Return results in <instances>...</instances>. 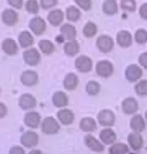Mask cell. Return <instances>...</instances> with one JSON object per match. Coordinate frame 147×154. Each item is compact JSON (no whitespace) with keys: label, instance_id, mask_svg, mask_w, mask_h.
Wrapping results in <instances>:
<instances>
[{"label":"cell","instance_id":"cell-24","mask_svg":"<svg viewBox=\"0 0 147 154\" xmlns=\"http://www.w3.org/2000/svg\"><path fill=\"white\" fill-rule=\"evenodd\" d=\"M116 39H117V43L121 47H129L132 43L131 34L126 30H122V31L118 32Z\"/></svg>","mask_w":147,"mask_h":154},{"label":"cell","instance_id":"cell-16","mask_svg":"<svg viewBox=\"0 0 147 154\" xmlns=\"http://www.w3.org/2000/svg\"><path fill=\"white\" fill-rule=\"evenodd\" d=\"M23 58L26 64L30 66H35L40 62V54L35 48H30L23 53Z\"/></svg>","mask_w":147,"mask_h":154},{"label":"cell","instance_id":"cell-14","mask_svg":"<svg viewBox=\"0 0 147 154\" xmlns=\"http://www.w3.org/2000/svg\"><path fill=\"white\" fill-rule=\"evenodd\" d=\"M41 122V115L36 111H29L24 116V123L27 127L30 128H37L40 125Z\"/></svg>","mask_w":147,"mask_h":154},{"label":"cell","instance_id":"cell-8","mask_svg":"<svg viewBox=\"0 0 147 154\" xmlns=\"http://www.w3.org/2000/svg\"><path fill=\"white\" fill-rule=\"evenodd\" d=\"M142 69L137 64H130L125 70V77L129 82H137L142 77Z\"/></svg>","mask_w":147,"mask_h":154},{"label":"cell","instance_id":"cell-9","mask_svg":"<svg viewBox=\"0 0 147 154\" xmlns=\"http://www.w3.org/2000/svg\"><path fill=\"white\" fill-rule=\"evenodd\" d=\"M20 142L26 148H34L39 142L38 134L34 131H26L21 136Z\"/></svg>","mask_w":147,"mask_h":154},{"label":"cell","instance_id":"cell-34","mask_svg":"<svg viewBox=\"0 0 147 154\" xmlns=\"http://www.w3.org/2000/svg\"><path fill=\"white\" fill-rule=\"evenodd\" d=\"M80 11H79L78 8H76L75 6H70V7L67 8L66 10V16L67 19L70 21H77L79 18H80Z\"/></svg>","mask_w":147,"mask_h":154},{"label":"cell","instance_id":"cell-20","mask_svg":"<svg viewBox=\"0 0 147 154\" xmlns=\"http://www.w3.org/2000/svg\"><path fill=\"white\" fill-rule=\"evenodd\" d=\"M130 153V147L127 143L114 142L109 146L108 154H128Z\"/></svg>","mask_w":147,"mask_h":154},{"label":"cell","instance_id":"cell-10","mask_svg":"<svg viewBox=\"0 0 147 154\" xmlns=\"http://www.w3.org/2000/svg\"><path fill=\"white\" fill-rule=\"evenodd\" d=\"M92 66H93L92 60H91V58L86 56V55H81V56H79L75 60V67L79 72L82 73L89 72L92 69Z\"/></svg>","mask_w":147,"mask_h":154},{"label":"cell","instance_id":"cell-29","mask_svg":"<svg viewBox=\"0 0 147 154\" xmlns=\"http://www.w3.org/2000/svg\"><path fill=\"white\" fill-rule=\"evenodd\" d=\"M134 91L138 96H147V79H140L134 85Z\"/></svg>","mask_w":147,"mask_h":154},{"label":"cell","instance_id":"cell-4","mask_svg":"<svg viewBox=\"0 0 147 154\" xmlns=\"http://www.w3.org/2000/svg\"><path fill=\"white\" fill-rule=\"evenodd\" d=\"M127 144L133 151H139L143 148L144 145V139H143L141 133L131 131L127 136Z\"/></svg>","mask_w":147,"mask_h":154},{"label":"cell","instance_id":"cell-6","mask_svg":"<svg viewBox=\"0 0 147 154\" xmlns=\"http://www.w3.org/2000/svg\"><path fill=\"white\" fill-rule=\"evenodd\" d=\"M122 112L126 115H134L136 114L139 109V104L134 97H126L121 102Z\"/></svg>","mask_w":147,"mask_h":154},{"label":"cell","instance_id":"cell-15","mask_svg":"<svg viewBox=\"0 0 147 154\" xmlns=\"http://www.w3.org/2000/svg\"><path fill=\"white\" fill-rule=\"evenodd\" d=\"M57 119L62 125H70L74 122L75 115L72 110L62 108L57 112Z\"/></svg>","mask_w":147,"mask_h":154},{"label":"cell","instance_id":"cell-36","mask_svg":"<svg viewBox=\"0 0 147 154\" xmlns=\"http://www.w3.org/2000/svg\"><path fill=\"white\" fill-rule=\"evenodd\" d=\"M121 8L125 11L134 12L136 9V3L134 0H122L121 1Z\"/></svg>","mask_w":147,"mask_h":154},{"label":"cell","instance_id":"cell-11","mask_svg":"<svg viewBox=\"0 0 147 154\" xmlns=\"http://www.w3.org/2000/svg\"><path fill=\"white\" fill-rule=\"evenodd\" d=\"M116 138H117V135L112 127L103 128L99 133V139L104 145L110 146L116 141Z\"/></svg>","mask_w":147,"mask_h":154},{"label":"cell","instance_id":"cell-33","mask_svg":"<svg viewBox=\"0 0 147 154\" xmlns=\"http://www.w3.org/2000/svg\"><path fill=\"white\" fill-rule=\"evenodd\" d=\"M39 48H40V50L46 55L53 53V51H54V45L50 40H41V41L39 42Z\"/></svg>","mask_w":147,"mask_h":154},{"label":"cell","instance_id":"cell-31","mask_svg":"<svg viewBox=\"0 0 147 154\" xmlns=\"http://www.w3.org/2000/svg\"><path fill=\"white\" fill-rule=\"evenodd\" d=\"M33 41H34V39H33L32 35L28 31H23L19 34V43L24 48L29 47L30 45H32Z\"/></svg>","mask_w":147,"mask_h":154},{"label":"cell","instance_id":"cell-1","mask_svg":"<svg viewBox=\"0 0 147 154\" xmlns=\"http://www.w3.org/2000/svg\"><path fill=\"white\" fill-rule=\"evenodd\" d=\"M97 122L103 128L113 127L116 122L115 113L111 109H102L97 114Z\"/></svg>","mask_w":147,"mask_h":154},{"label":"cell","instance_id":"cell-42","mask_svg":"<svg viewBox=\"0 0 147 154\" xmlns=\"http://www.w3.org/2000/svg\"><path fill=\"white\" fill-rule=\"evenodd\" d=\"M9 154H25V151H24L23 147L16 145L11 147L10 150H9Z\"/></svg>","mask_w":147,"mask_h":154},{"label":"cell","instance_id":"cell-43","mask_svg":"<svg viewBox=\"0 0 147 154\" xmlns=\"http://www.w3.org/2000/svg\"><path fill=\"white\" fill-rule=\"evenodd\" d=\"M8 2L11 6L17 9H20L23 5V0H8Z\"/></svg>","mask_w":147,"mask_h":154},{"label":"cell","instance_id":"cell-13","mask_svg":"<svg viewBox=\"0 0 147 154\" xmlns=\"http://www.w3.org/2000/svg\"><path fill=\"white\" fill-rule=\"evenodd\" d=\"M96 44H97V48L99 49L101 52H103V53H108V52H110L113 49L114 42H113L111 37L106 36V35H102V36H100V37H98Z\"/></svg>","mask_w":147,"mask_h":154},{"label":"cell","instance_id":"cell-26","mask_svg":"<svg viewBox=\"0 0 147 154\" xmlns=\"http://www.w3.org/2000/svg\"><path fill=\"white\" fill-rule=\"evenodd\" d=\"M61 31V35L64 39H67L68 41H71V40H75L76 37V30L74 28V26L70 25V24H64L62 25L60 29Z\"/></svg>","mask_w":147,"mask_h":154},{"label":"cell","instance_id":"cell-48","mask_svg":"<svg viewBox=\"0 0 147 154\" xmlns=\"http://www.w3.org/2000/svg\"><path fill=\"white\" fill-rule=\"evenodd\" d=\"M128 154H134V153H128Z\"/></svg>","mask_w":147,"mask_h":154},{"label":"cell","instance_id":"cell-47","mask_svg":"<svg viewBox=\"0 0 147 154\" xmlns=\"http://www.w3.org/2000/svg\"><path fill=\"white\" fill-rule=\"evenodd\" d=\"M144 118H145V121H146V124H147V110H146L145 113H144Z\"/></svg>","mask_w":147,"mask_h":154},{"label":"cell","instance_id":"cell-23","mask_svg":"<svg viewBox=\"0 0 147 154\" xmlns=\"http://www.w3.org/2000/svg\"><path fill=\"white\" fill-rule=\"evenodd\" d=\"M2 20L6 25L13 26L18 20V15L14 10L12 9H6L2 13Z\"/></svg>","mask_w":147,"mask_h":154},{"label":"cell","instance_id":"cell-5","mask_svg":"<svg viewBox=\"0 0 147 154\" xmlns=\"http://www.w3.org/2000/svg\"><path fill=\"white\" fill-rule=\"evenodd\" d=\"M84 144L88 149L96 153H101L105 150V145L101 142L100 139H97L95 136H93L90 133H88L84 137Z\"/></svg>","mask_w":147,"mask_h":154},{"label":"cell","instance_id":"cell-19","mask_svg":"<svg viewBox=\"0 0 147 154\" xmlns=\"http://www.w3.org/2000/svg\"><path fill=\"white\" fill-rule=\"evenodd\" d=\"M52 103L57 108H64L69 103L68 96L66 95V93H64L62 91H57L52 96Z\"/></svg>","mask_w":147,"mask_h":154},{"label":"cell","instance_id":"cell-12","mask_svg":"<svg viewBox=\"0 0 147 154\" xmlns=\"http://www.w3.org/2000/svg\"><path fill=\"white\" fill-rule=\"evenodd\" d=\"M97 120L92 117H83L79 122V128L85 133H92L97 129Z\"/></svg>","mask_w":147,"mask_h":154},{"label":"cell","instance_id":"cell-35","mask_svg":"<svg viewBox=\"0 0 147 154\" xmlns=\"http://www.w3.org/2000/svg\"><path fill=\"white\" fill-rule=\"evenodd\" d=\"M97 32V26L93 22H88L85 24L83 28V34L86 37H93Z\"/></svg>","mask_w":147,"mask_h":154},{"label":"cell","instance_id":"cell-25","mask_svg":"<svg viewBox=\"0 0 147 154\" xmlns=\"http://www.w3.org/2000/svg\"><path fill=\"white\" fill-rule=\"evenodd\" d=\"M2 50L8 55H14L17 53L18 46L13 39H5L2 43Z\"/></svg>","mask_w":147,"mask_h":154},{"label":"cell","instance_id":"cell-37","mask_svg":"<svg viewBox=\"0 0 147 154\" xmlns=\"http://www.w3.org/2000/svg\"><path fill=\"white\" fill-rule=\"evenodd\" d=\"M135 40L139 44H144L147 42V31L144 29L137 30L135 33Z\"/></svg>","mask_w":147,"mask_h":154},{"label":"cell","instance_id":"cell-21","mask_svg":"<svg viewBox=\"0 0 147 154\" xmlns=\"http://www.w3.org/2000/svg\"><path fill=\"white\" fill-rule=\"evenodd\" d=\"M78 83H79V80H78L77 75L74 74V73H68V74L65 76V78H64L63 86L66 90L72 91L77 88Z\"/></svg>","mask_w":147,"mask_h":154},{"label":"cell","instance_id":"cell-45","mask_svg":"<svg viewBox=\"0 0 147 154\" xmlns=\"http://www.w3.org/2000/svg\"><path fill=\"white\" fill-rule=\"evenodd\" d=\"M139 13H140V16H141L143 19L147 20V3H144V4L140 7Z\"/></svg>","mask_w":147,"mask_h":154},{"label":"cell","instance_id":"cell-41","mask_svg":"<svg viewBox=\"0 0 147 154\" xmlns=\"http://www.w3.org/2000/svg\"><path fill=\"white\" fill-rule=\"evenodd\" d=\"M138 62L140 66L143 67L144 69H147V52H144V53L140 55L138 58Z\"/></svg>","mask_w":147,"mask_h":154},{"label":"cell","instance_id":"cell-30","mask_svg":"<svg viewBox=\"0 0 147 154\" xmlns=\"http://www.w3.org/2000/svg\"><path fill=\"white\" fill-rule=\"evenodd\" d=\"M85 89H86V92L88 93V95H90V96H96L100 92L101 86L97 81H95V80H91V81H88Z\"/></svg>","mask_w":147,"mask_h":154},{"label":"cell","instance_id":"cell-17","mask_svg":"<svg viewBox=\"0 0 147 154\" xmlns=\"http://www.w3.org/2000/svg\"><path fill=\"white\" fill-rule=\"evenodd\" d=\"M29 27L34 34L40 35L45 31V29H46V23H45V21L42 19L41 17L37 16V17L32 18L29 23Z\"/></svg>","mask_w":147,"mask_h":154},{"label":"cell","instance_id":"cell-46","mask_svg":"<svg viewBox=\"0 0 147 154\" xmlns=\"http://www.w3.org/2000/svg\"><path fill=\"white\" fill-rule=\"evenodd\" d=\"M29 154H43V153H42L40 150H38V149H33V150H31V151L29 152Z\"/></svg>","mask_w":147,"mask_h":154},{"label":"cell","instance_id":"cell-3","mask_svg":"<svg viewBox=\"0 0 147 154\" xmlns=\"http://www.w3.org/2000/svg\"><path fill=\"white\" fill-rule=\"evenodd\" d=\"M95 70L96 74L99 77L108 78V77H110L114 73V66L108 60H101L96 64Z\"/></svg>","mask_w":147,"mask_h":154},{"label":"cell","instance_id":"cell-44","mask_svg":"<svg viewBox=\"0 0 147 154\" xmlns=\"http://www.w3.org/2000/svg\"><path fill=\"white\" fill-rule=\"evenodd\" d=\"M7 113H8L7 107H6V105L4 103L0 102V119L4 118V117L7 115Z\"/></svg>","mask_w":147,"mask_h":154},{"label":"cell","instance_id":"cell-38","mask_svg":"<svg viewBox=\"0 0 147 154\" xmlns=\"http://www.w3.org/2000/svg\"><path fill=\"white\" fill-rule=\"evenodd\" d=\"M26 9L29 13L36 14L39 10V6L36 0H28L26 3Z\"/></svg>","mask_w":147,"mask_h":154},{"label":"cell","instance_id":"cell-39","mask_svg":"<svg viewBox=\"0 0 147 154\" xmlns=\"http://www.w3.org/2000/svg\"><path fill=\"white\" fill-rule=\"evenodd\" d=\"M75 2L83 10H89L91 8V0H75Z\"/></svg>","mask_w":147,"mask_h":154},{"label":"cell","instance_id":"cell-18","mask_svg":"<svg viewBox=\"0 0 147 154\" xmlns=\"http://www.w3.org/2000/svg\"><path fill=\"white\" fill-rule=\"evenodd\" d=\"M19 106L23 110L33 109L36 106V99L33 95L29 93L22 94L19 98Z\"/></svg>","mask_w":147,"mask_h":154},{"label":"cell","instance_id":"cell-7","mask_svg":"<svg viewBox=\"0 0 147 154\" xmlns=\"http://www.w3.org/2000/svg\"><path fill=\"white\" fill-rule=\"evenodd\" d=\"M146 121L144 116L141 114H134L132 115L129 122V127L131 131L133 132H138V133H142L143 131L146 129Z\"/></svg>","mask_w":147,"mask_h":154},{"label":"cell","instance_id":"cell-2","mask_svg":"<svg viewBox=\"0 0 147 154\" xmlns=\"http://www.w3.org/2000/svg\"><path fill=\"white\" fill-rule=\"evenodd\" d=\"M59 121L56 120L54 117H46L41 122V131L44 134L47 135H54L59 132L60 124Z\"/></svg>","mask_w":147,"mask_h":154},{"label":"cell","instance_id":"cell-32","mask_svg":"<svg viewBox=\"0 0 147 154\" xmlns=\"http://www.w3.org/2000/svg\"><path fill=\"white\" fill-rule=\"evenodd\" d=\"M103 12L108 15H113L117 12V3L115 0H106L103 3Z\"/></svg>","mask_w":147,"mask_h":154},{"label":"cell","instance_id":"cell-22","mask_svg":"<svg viewBox=\"0 0 147 154\" xmlns=\"http://www.w3.org/2000/svg\"><path fill=\"white\" fill-rule=\"evenodd\" d=\"M21 82L26 86H33L38 82V75L35 71H25L21 75Z\"/></svg>","mask_w":147,"mask_h":154},{"label":"cell","instance_id":"cell-27","mask_svg":"<svg viewBox=\"0 0 147 154\" xmlns=\"http://www.w3.org/2000/svg\"><path fill=\"white\" fill-rule=\"evenodd\" d=\"M63 18H64L63 12L59 10V9L51 11L50 13L48 14V21H49V23L53 26L60 25L61 22L63 21Z\"/></svg>","mask_w":147,"mask_h":154},{"label":"cell","instance_id":"cell-28","mask_svg":"<svg viewBox=\"0 0 147 154\" xmlns=\"http://www.w3.org/2000/svg\"><path fill=\"white\" fill-rule=\"evenodd\" d=\"M64 52L68 56H74L79 52V44L76 40H71L68 41L64 45Z\"/></svg>","mask_w":147,"mask_h":154},{"label":"cell","instance_id":"cell-40","mask_svg":"<svg viewBox=\"0 0 147 154\" xmlns=\"http://www.w3.org/2000/svg\"><path fill=\"white\" fill-rule=\"evenodd\" d=\"M57 4V0H41V6L44 9H49Z\"/></svg>","mask_w":147,"mask_h":154}]
</instances>
